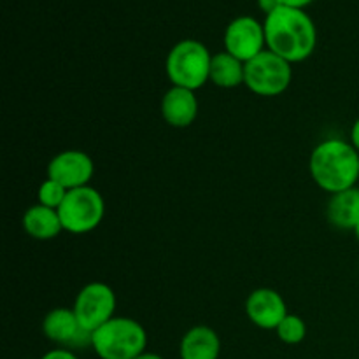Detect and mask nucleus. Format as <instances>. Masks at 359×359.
I'll list each match as a JSON object with an SVG mask.
<instances>
[{"label":"nucleus","instance_id":"obj_1","mask_svg":"<svg viewBox=\"0 0 359 359\" xmlns=\"http://www.w3.org/2000/svg\"><path fill=\"white\" fill-rule=\"evenodd\" d=\"M266 49L290 63L305 62L318 44V30L304 9L283 6L265 18Z\"/></svg>","mask_w":359,"mask_h":359},{"label":"nucleus","instance_id":"obj_2","mask_svg":"<svg viewBox=\"0 0 359 359\" xmlns=\"http://www.w3.org/2000/svg\"><path fill=\"white\" fill-rule=\"evenodd\" d=\"M309 170L323 191H346L359 181V151L349 140L326 139L311 153Z\"/></svg>","mask_w":359,"mask_h":359},{"label":"nucleus","instance_id":"obj_3","mask_svg":"<svg viewBox=\"0 0 359 359\" xmlns=\"http://www.w3.org/2000/svg\"><path fill=\"white\" fill-rule=\"evenodd\" d=\"M147 333L132 318H112L91 333V349L100 359H137L146 353Z\"/></svg>","mask_w":359,"mask_h":359},{"label":"nucleus","instance_id":"obj_4","mask_svg":"<svg viewBox=\"0 0 359 359\" xmlns=\"http://www.w3.org/2000/svg\"><path fill=\"white\" fill-rule=\"evenodd\" d=\"M210 62L212 56L205 44L195 39H184L170 49L165 70L172 86L196 91L209 83Z\"/></svg>","mask_w":359,"mask_h":359},{"label":"nucleus","instance_id":"obj_5","mask_svg":"<svg viewBox=\"0 0 359 359\" xmlns=\"http://www.w3.org/2000/svg\"><path fill=\"white\" fill-rule=\"evenodd\" d=\"M63 231L84 235L98 228L105 216V202L100 191L91 186L70 189L58 209Z\"/></svg>","mask_w":359,"mask_h":359},{"label":"nucleus","instance_id":"obj_6","mask_svg":"<svg viewBox=\"0 0 359 359\" xmlns=\"http://www.w3.org/2000/svg\"><path fill=\"white\" fill-rule=\"evenodd\" d=\"M293 79L291 63L265 49L245 63L244 84L258 97H277L290 88Z\"/></svg>","mask_w":359,"mask_h":359},{"label":"nucleus","instance_id":"obj_7","mask_svg":"<svg viewBox=\"0 0 359 359\" xmlns=\"http://www.w3.org/2000/svg\"><path fill=\"white\" fill-rule=\"evenodd\" d=\"M81 328L93 333L114 318L116 293L109 284L90 283L77 293L72 307Z\"/></svg>","mask_w":359,"mask_h":359},{"label":"nucleus","instance_id":"obj_8","mask_svg":"<svg viewBox=\"0 0 359 359\" xmlns=\"http://www.w3.org/2000/svg\"><path fill=\"white\" fill-rule=\"evenodd\" d=\"M266 49L265 27L252 16H238L224 30V51L248 63Z\"/></svg>","mask_w":359,"mask_h":359},{"label":"nucleus","instance_id":"obj_9","mask_svg":"<svg viewBox=\"0 0 359 359\" xmlns=\"http://www.w3.org/2000/svg\"><path fill=\"white\" fill-rule=\"evenodd\" d=\"M95 174V163L91 156L79 149H67L56 154L48 165V179L60 182L67 189H77L90 186Z\"/></svg>","mask_w":359,"mask_h":359},{"label":"nucleus","instance_id":"obj_10","mask_svg":"<svg viewBox=\"0 0 359 359\" xmlns=\"http://www.w3.org/2000/svg\"><path fill=\"white\" fill-rule=\"evenodd\" d=\"M42 332L46 339L63 346V349H81L91 347V333L81 328L72 309L56 307L46 314L42 321Z\"/></svg>","mask_w":359,"mask_h":359},{"label":"nucleus","instance_id":"obj_11","mask_svg":"<svg viewBox=\"0 0 359 359\" xmlns=\"http://www.w3.org/2000/svg\"><path fill=\"white\" fill-rule=\"evenodd\" d=\"M249 321L262 330H277L287 316V307L280 293L272 287H258L245 300Z\"/></svg>","mask_w":359,"mask_h":359},{"label":"nucleus","instance_id":"obj_12","mask_svg":"<svg viewBox=\"0 0 359 359\" xmlns=\"http://www.w3.org/2000/svg\"><path fill=\"white\" fill-rule=\"evenodd\" d=\"M161 116L174 128H188L198 116V100L193 90L172 86L161 98Z\"/></svg>","mask_w":359,"mask_h":359},{"label":"nucleus","instance_id":"obj_13","mask_svg":"<svg viewBox=\"0 0 359 359\" xmlns=\"http://www.w3.org/2000/svg\"><path fill=\"white\" fill-rule=\"evenodd\" d=\"M179 354L181 359H217L221 354L219 335L209 326H193L182 337Z\"/></svg>","mask_w":359,"mask_h":359},{"label":"nucleus","instance_id":"obj_14","mask_svg":"<svg viewBox=\"0 0 359 359\" xmlns=\"http://www.w3.org/2000/svg\"><path fill=\"white\" fill-rule=\"evenodd\" d=\"M21 224H23V230L35 241H53L63 231L58 210L49 209L41 203L28 207L27 212L23 214Z\"/></svg>","mask_w":359,"mask_h":359},{"label":"nucleus","instance_id":"obj_15","mask_svg":"<svg viewBox=\"0 0 359 359\" xmlns=\"http://www.w3.org/2000/svg\"><path fill=\"white\" fill-rule=\"evenodd\" d=\"M328 221L340 230H354L359 223V188L332 195L326 207Z\"/></svg>","mask_w":359,"mask_h":359},{"label":"nucleus","instance_id":"obj_16","mask_svg":"<svg viewBox=\"0 0 359 359\" xmlns=\"http://www.w3.org/2000/svg\"><path fill=\"white\" fill-rule=\"evenodd\" d=\"M245 77V63L235 58L233 55L226 51H221L212 55L210 62V76L209 81L217 88L231 90L241 84H244Z\"/></svg>","mask_w":359,"mask_h":359},{"label":"nucleus","instance_id":"obj_17","mask_svg":"<svg viewBox=\"0 0 359 359\" xmlns=\"http://www.w3.org/2000/svg\"><path fill=\"white\" fill-rule=\"evenodd\" d=\"M277 337L283 340L287 346H297V344L304 342L307 337V325L300 316L287 314L286 318L280 321V325L276 330Z\"/></svg>","mask_w":359,"mask_h":359},{"label":"nucleus","instance_id":"obj_18","mask_svg":"<svg viewBox=\"0 0 359 359\" xmlns=\"http://www.w3.org/2000/svg\"><path fill=\"white\" fill-rule=\"evenodd\" d=\"M67 193H69V189H67L65 186L53 181V179H46V181L39 186L37 200L41 205L58 210L60 205L63 203V200H65Z\"/></svg>","mask_w":359,"mask_h":359},{"label":"nucleus","instance_id":"obj_19","mask_svg":"<svg viewBox=\"0 0 359 359\" xmlns=\"http://www.w3.org/2000/svg\"><path fill=\"white\" fill-rule=\"evenodd\" d=\"M41 359H79L70 349H53L46 353Z\"/></svg>","mask_w":359,"mask_h":359},{"label":"nucleus","instance_id":"obj_20","mask_svg":"<svg viewBox=\"0 0 359 359\" xmlns=\"http://www.w3.org/2000/svg\"><path fill=\"white\" fill-rule=\"evenodd\" d=\"M258 6H259V9H262L263 13L269 16V14H272L273 11H277L279 7H283V2H280V0H258Z\"/></svg>","mask_w":359,"mask_h":359},{"label":"nucleus","instance_id":"obj_21","mask_svg":"<svg viewBox=\"0 0 359 359\" xmlns=\"http://www.w3.org/2000/svg\"><path fill=\"white\" fill-rule=\"evenodd\" d=\"M280 2H283V6L294 7V9H305V7H307L309 4L314 2V0H280Z\"/></svg>","mask_w":359,"mask_h":359},{"label":"nucleus","instance_id":"obj_22","mask_svg":"<svg viewBox=\"0 0 359 359\" xmlns=\"http://www.w3.org/2000/svg\"><path fill=\"white\" fill-rule=\"evenodd\" d=\"M349 142L353 144V146L359 151V118L356 119V121H354L353 128H351V140H349Z\"/></svg>","mask_w":359,"mask_h":359},{"label":"nucleus","instance_id":"obj_23","mask_svg":"<svg viewBox=\"0 0 359 359\" xmlns=\"http://www.w3.org/2000/svg\"><path fill=\"white\" fill-rule=\"evenodd\" d=\"M137 359H165V358L158 356V354H154V353H144V354H140Z\"/></svg>","mask_w":359,"mask_h":359},{"label":"nucleus","instance_id":"obj_24","mask_svg":"<svg viewBox=\"0 0 359 359\" xmlns=\"http://www.w3.org/2000/svg\"><path fill=\"white\" fill-rule=\"evenodd\" d=\"M354 235H356V238H358V242H359V223H358V226L356 228H354Z\"/></svg>","mask_w":359,"mask_h":359}]
</instances>
